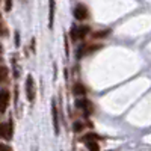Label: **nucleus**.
Wrapping results in <instances>:
<instances>
[{"label": "nucleus", "instance_id": "obj_3", "mask_svg": "<svg viewBox=\"0 0 151 151\" xmlns=\"http://www.w3.org/2000/svg\"><path fill=\"white\" fill-rule=\"evenodd\" d=\"M76 107L80 109V110H83L85 116H89V113L92 112V103L89 101V100H86V98L77 100V101H76Z\"/></svg>", "mask_w": 151, "mask_h": 151}, {"label": "nucleus", "instance_id": "obj_19", "mask_svg": "<svg viewBox=\"0 0 151 151\" xmlns=\"http://www.w3.org/2000/svg\"><path fill=\"white\" fill-rule=\"evenodd\" d=\"M68 53H70V48H68V38L65 36V55L68 56Z\"/></svg>", "mask_w": 151, "mask_h": 151}, {"label": "nucleus", "instance_id": "obj_14", "mask_svg": "<svg viewBox=\"0 0 151 151\" xmlns=\"http://www.w3.org/2000/svg\"><path fill=\"white\" fill-rule=\"evenodd\" d=\"M8 77V68L6 67H0V83Z\"/></svg>", "mask_w": 151, "mask_h": 151}, {"label": "nucleus", "instance_id": "obj_5", "mask_svg": "<svg viewBox=\"0 0 151 151\" xmlns=\"http://www.w3.org/2000/svg\"><path fill=\"white\" fill-rule=\"evenodd\" d=\"M52 116H53V127H55V134H59V110L55 100H52Z\"/></svg>", "mask_w": 151, "mask_h": 151}, {"label": "nucleus", "instance_id": "obj_6", "mask_svg": "<svg viewBox=\"0 0 151 151\" xmlns=\"http://www.w3.org/2000/svg\"><path fill=\"white\" fill-rule=\"evenodd\" d=\"M55 6H56V0H48V27H53V21H55Z\"/></svg>", "mask_w": 151, "mask_h": 151}, {"label": "nucleus", "instance_id": "obj_15", "mask_svg": "<svg viewBox=\"0 0 151 151\" xmlns=\"http://www.w3.org/2000/svg\"><path fill=\"white\" fill-rule=\"evenodd\" d=\"M70 35H71V40H73L74 42H77V26H73V27H71Z\"/></svg>", "mask_w": 151, "mask_h": 151}, {"label": "nucleus", "instance_id": "obj_16", "mask_svg": "<svg viewBox=\"0 0 151 151\" xmlns=\"http://www.w3.org/2000/svg\"><path fill=\"white\" fill-rule=\"evenodd\" d=\"M83 127H85V125H83L82 122H74V125H73V130H74L76 133H80V132L83 130Z\"/></svg>", "mask_w": 151, "mask_h": 151}, {"label": "nucleus", "instance_id": "obj_22", "mask_svg": "<svg viewBox=\"0 0 151 151\" xmlns=\"http://www.w3.org/2000/svg\"><path fill=\"white\" fill-rule=\"evenodd\" d=\"M0 60H2V56H0Z\"/></svg>", "mask_w": 151, "mask_h": 151}, {"label": "nucleus", "instance_id": "obj_17", "mask_svg": "<svg viewBox=\"0 0 151 151\" xmlns=\"http://www.w3.org/2000/svg\"><path fill=\"white\" fill-rule=\"evenodd\" d=\"M0 151H14L9 145H5V144H0Z\"/></svg>", "mask_w": 151, "mask_h": 151}, {"label": "nucleus", "instance_id": "obj_21", "mask_svg": "<svg viewBox=\"0 0 151 151\" xmlns=\"http://www.w3.org/2000/svg\"><path fill=\"white\" fill-rule=\"evenodd\" d=\"M2 50H3V48H2V44H0V53H2Z\"/></svg>", "mask_w": 151, "mask_h": 151}, {"label": "nucleus", "instance_id": "obj_11", "mask_svg": "<svg viewBox=\"0 0 151 151\" xmlns=\"http://www.w3.org/2000/svg\"><path fill=\"white\" fill-rule=\"evenodd\" d=\"M86 148L89 151H100V147H98V142L97 141H86L85 142Z\"/></svg>", "mask_w": 151, "mask_h": 151}, {"label": "nucleus", "instance_id": "obj_12", "mask_svg": "<svg viewBox=\"0 0 151 151\" xmlns=\"http://www.w3.org/2000/svg\"><path fill=\"white\" fill-rule=\"evenodd\" d=\"M86 45L88 44H80V47L77 48V59H82L86 55Z\"/></svg>", "mask_w": 151, "mask_h": 151}, {"label": "nucleus", "instance_id": "obj_13", "mask_svg": "<svg viewBox=\"0 0 151 151\" xmlns=\"http://www.w3.org/2000/svg\"><path fill=\"white\" fill-rule=\"evenodd\" d=\"M109 33H110V30H109V29L98 30V32H95V33H94V38H106V36H109Z\"/></svg>", "mask_w": 151, "mask_h": 151}, {"label": "nucleus", "instance_id": "obj_10", "mask_svg": "<svg viewBox=\"0 0 151 151\" xmlns=\"http://www.w3.org/2000/svg\"><path fill=\"white\" fill-rule=\"evenodd\" d=\"M0 137L9 139V125L8 124H0Z\"/></svg>", "mask_w": 151, "mask_h": 151}, {"label": "nucleus", "instance_id": "obj_18", "mask_svg": "<svg viewBox=\"0 0 151 151\" xmlns=\"http://www.w3.org/2000/svg\"><path fill=\"white\" fill-rule=\"evenodd\" d=\"M5 9L9 12L12 9V0H6V5H5Z\"/></svg>", "mask_w": 151, "mask_h": 151}, {"label": "nucleus", "instance_id": "obj_4", "mask_svg": "<svg viewBox=\"0 0 151 151\" xmlns=\"http://www.w3.org/2000/svg\"><path fill=\"white\" fill-rule=\"evenodd\" d=\"M11 101V94L6 89H0V113H5Z\"/></svg>", "mask_w": 151, "mask_h": 151}, {"label": "nucleus", "instance_id": "obj_1", "mask_svg": "<svg viewBox=\"0 0 151 151\" xmlns=\"http://www.w3.org/2000/svg\"><path fill=\"white\" fill-rule=\"evenodd\" d=\"M26 97L29 101H35V97H36V86H35V80L33 77L29 74L27 79H26Z\"/></svg>", "mask_w": 151, "mask_h": 151}, {"label": "nucleus", "instance_id": "obj_20", "mask_svg": "<svg viewBox=\"0 0 151 151\" xmlns=\"http://www.w3.org/2000/svg\"><path fill=\"white\" fill-rule=\"evenodd\" d=\"M15 45H17V47L20 45V35H18V33H15Z\"/></svg>", "mask_w": 151, "mask_h": 151}, {"label": "nucleus", "instance_id": "obj_7", "mask_svg": "<svg viewBox=\"0 0 151 151\" xmlns=\"http://www.w3.org/2000/svg\"><path fill=\"white\" fill-rule=\"evenodd\" d=\"M73 92H74L76 95H85L88 91H86V86L79 82V83H76V85L73 86Z\"/></svg>", "mask_w": 151, "mask_h": 151}, {"label": "nucleus", "instance_id": "obj_9", "mask_svg": "<svg viewBox=\"0 0 151 151\" xmlns=\"http://www.w3.org/2000/svg\"><path fill=\"white\" fill-rule=\"evenodd\" d=\"M86 141H103V137L97 133H88L82 137V142H86Z\"/></svg>", "mask_w": 151, "mask_h": 151}, {"label": "nucleus", "instance_id": "obj_2", "mask_svg": "<svg viewBox=\"0 0 151 151\" xmlns=\"http://www.w3.org/2000/svg\"><path fill=\"white\" fill-rule=\"evenodd\" d=\"M74 17H76V20L83 21V20H86L88 17H89V11H88V8L83 3H80V5H77L74 8Z\"/></svg>", "mask_w": 151, "mask_h": 151}, {"label": "nucleus", "instance_id": "obj_8", "mask_svg": "<svg viewBox=\"0 0 151 151\" xmlns=\"http://www.w3.org/2000/svg\"><path fill=\"white\" fill-rule=\"evenodd\" d=\"M89 32H91L89 26H80V27H77V40H83V38Z\"/></svg>", "mask_w": 151, "mask_h": 151}]
</instances>
